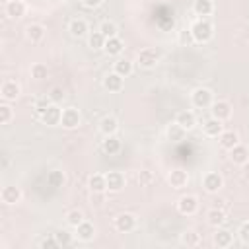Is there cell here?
I'll use <instances>...</instances> for the list:
<instances>
[{"label":"cell","instance_id":"1","mask_svg":"<svg viewBox=\"0 0 249 249\" xmlns=\"http://www.w3.org/2000/svg\"><path fill=\"white\" fill-rule=\"evenodd\" d=\"M189 29H191V33H193L195 43H208V41L212 39V35H214V27H212V23H210L208 19H204V18L195 19L193 25H191Z\"/></svg>","mask_w":249,"mask_h":249},{"label":"cell","instance_id":"2","mask_svg":"<svg viewBox=\"0 0 249 249\" xmlns=\"http://www.w3.org/2000/svg\"><path fill=\"white\" fill-rule=\"evenodd\" d=\"M160 62V53L156 51V49H142L140 53H138V64H140V68H144V70H152V68H156V64Z\"/></svg>","mask_w":249,"mask_h":249},{"label":"cell","instance_id":"3","mask_svg":"<svg viewBox=\"0 0 249 249\" xmlns=\"http://www.w3.org/2000/svg\"><path fill=\"white\" fill-rule=\"evenodd\" d=\"M191 101H193L195 107L206 109V107L212 105V91H210L208 88H196V89H193V93H191Z\"/></svg>","mask_w":249,"mask_h":249},{"label":"cell","instance_id":"4","mask_svg":"<svg viewBox=\"0 0 249 249\" xmlns=\"http://www.w3.org/2000/svg\"><path fill=\"white\" fill-rule=\"evenodd\" d=\"M202 187H204V191H208V193H218V191L224 187V177H222L218 171H208V173L202 177Z\"/></svg>","mask_w":249,"mask_h":249},{"label":"cell","instance_id":"5","mask_svg":"<svg viewBox=\"0 0 249 249\" xmlns=\"http://www.w3.org/2000/svg\"><path fill=\"white\" fill-rule=\"evenodd\" d=\"M177 208H179L181 214L191 216V214H195V212L198 210V198H196L195 195H183V196L177 200Z\"/></svg>","mask_w":249,"mask_h":249},{"label":"cell","instance_id":"6","mask_svg":"<svg viewBox=\"0 0 249 249\" xmlns=\"http://www.w3.org/2000/svg\"><path fill=\"white\" fill-rule=\"evenodd\" d=\"M115 228L121 231V233H128L136 228V216L130 214V212H123L115 218Z\"/></svg>","mask_w":249,"mask_h":249},{"label":"cell","instance_id":"7","mask_svg":"<svg viewBox=\"0 0 249 249\" xmlns=\"http://www.w3.org/2000/svg\"><path fill=\"white\" fill-rule=\"evenodd\" d=\"M80 121H82V115H80V111H78L76 107H68V109H64V111H62L60 124H62L64 128L72 130V128H76V126L80 124Z\"/></svg>","mask_w":249,"mask_h":249},{"label":"cell","instance_id":"8","mask_svg":"<svg viewBox=\"0 0 249 249\" xmlns=\"http://www.w3.org/2000/svg\"><path fill=\"white\" fill-rule=\"evenodd\" d=\"M210 113H212V117H216V119H220V121H226V119L231 117V105H230V101H224V99L212 101Z\"/></svg>","mask_w":249,"mask_h":249},{"label":"cell","instance_id":"9","mask_svg":"<svg viewBox=\"0 0 249 249\" xmlns=\"http://www.w3.org/2000/svg\"><path fill=\"white\" fill-rule=\"evenodd\" d=\"M19 91H21V88H19V84H18L16 80H6V82L2 84V88H0V95H2L6 101L18 99V97H19Z\"/></svg>","mask_w":249,"mask_h":249},{"label":"cell","instance_id":"10","mask_svg":"<svg viewBox=\"0 0 249 249\" xmlns=\"http://www.w3.org/2000/svg\"><path fill=\"white\" fill-rule=\"evenodd\" d=\"M60 119H62V109H60L56 103H53V105L41 115V121H43L45 124H49V126L60 124Z\"/></svg>","mask_w":249,"mask_h":249},{"label":"cell","instance_id":"11","mask_svg":"<svg viewBox=\"0 0 249 249\" xmlns=\"http://www.w3.org/2000/svg\"><path fill=\"white\" fill-rule=\"evenodd\" d=\"M167 183H169L173 189H183V187H187V183H189V173L183 171V169H171V171L167 173Z\"/></svg>","mask_w":249,"mask_h":249},{"label":"cell","instance_id":"12","mask_svg":"<svg viewBox=\"0 0 249 249\" xmlns=\"http://www.w3.org/2000/svg\"><path fill=\"white\" fill-rule=\"evenodd\" d=\"M230 160L235 163V165H245L249 161V148L243 146V144H235L231 150H230Z\"/></svg>","mask_w":249,"mask_h":249},{"label":"cell","instance_id":"13","mask_svg":"<svg viewBox=\"0 0 249 249\" xmlns=\"http://www.w3.org/2000/svg\"><path fill=\"white\" fill-rule=\"evenodd\" d=\"M202 130H204V134H206V136H210V138H218V136L224 132V124H222V121H220V119L210 117L208 121H204Z\"/></svg>","mask_w":249,"mask_h":249},{"label":"cell","instance_id":"14","mask_svg":"<svg viewBox=\"0 0 249 249\" xmlns=\"http://www.w3.org/2000/svg\"><path fill=\"white\" fill-rule=\"evenodd\" d=\"M105 179H107V191H111V193L123 191V187H124V175L121 171H109L105 175Z\"/></svg>","mask_w":249,"mask_h":249},{"label":"cell","instance_id":"15","mask_svg":"<svg viewBox=\"0 0 249 249\" xmlns=\"http://www.w3.org/2000/svg\"><path fill=\"white\" fill-rule=\"evenodd\" d=\"M80 241H91L93 237H95V228H93V224L91 222H88V220H84V222H80L78 226H76V233H74Z\"/></svg>","mask_w":249,"mask_h":249},{"label":"cell","instance_id":"16","mask_svg":"<svg viewBox=\"0 0 249 249\" xmlns=\"http://www.w3.org/2000/svg\"><path fill=\"white\" fill-rule=\"evenodd\" d=\"M4 12L10 19H19L25 14V4H23V0H8Z\"/></svg>","mask_w":249,"mask_h":249},{"label":"cell","instance_id":"17","mask_svg":"<svg viewBox=\"0 0 249 249\" xmlns=\"http://www.w3.org/2000/svg\"><path fill=\"white\" fill-rule=\"evenodd\" d=\"M123 86H124V82H123V76L121 74H117L115 70L109 72V74H105V78H103V88L105 89H109V91H121Z\"/></svg>","mask_w":249,"mask_h":249},{"label":"cell","instance_id":"18","mask_svg":"<svg viewBox=\"0 0 249 249\" xmlns=\"http://www.w3.org/2000/svg\"><path fill=\"white\" fill-rule=\"evenodd\" d=\"M206 222L212 226V228H220L226 224V210L224 208H218V206H212L208 212H206Z\"/></svg>","mask_w":249,"mask_h":249},{"label":"cell","instance_id":"19","mask_svg":"<svg viewBox=\"0 0 249 249\" xmlns=\"http://www.w3.org/2000/svg\"><path fill=\"white\" fill-rule=\"evenodd\" d=\"M0 198H2V202L4 204H16V202H19V198H21V191L18 189V187H14V185H6L4 189H2V193H0Z\"/></svg>","mask_w":249,"mask_h":249},{"label":"cell","instance_id":"20","mask_svg":"<svg viewBox=\"0 0 249 249\" xmlns=\"http://www.w3.org/2000/svg\"><path fill=\"white\" fill-rule=\"evenodd\" d=\"M214 245L216 247H230L233 243V233L230 230H224V228H216V233L212 237Z\"/></svg>","mask_w":249,"mask_h":249},{"label":"cell","instance_id":"21","mask_svg":"<svg viewBox=\"0 0 249 249\" xmlns=\"http://www.w3.org/2000/svg\"><path fill=\"white\" fill-rule=\"evenodd\" d=\"M68 31H70V35L72 37H86L88 35V23H86V19H82V18H74L70 23H68Z\"/></svg>","mask_w":249,"mask_h":249},{"label":"cell","instance_id":"22","mask_svg":"<svg viewBox=\"0 0 249 249\" xmlns=\"http://www.w3.org/2000/svg\"><path fill=\"white\" fill-rule=\"evenodd\" d=\"M25 37H27V41H31V43H41L43 37H45V27H43L41 23H29V25L25 27Z\"/></svg>","mask_w":249,"mask_h":249},{"label":"cell","instance_id":"23","mask_svg":"<svg viewBox=\"0 0 249 249\" xmlns=\"http://www.w3.org/2000/svg\"><path fill=\"white\" fill-rule=\"evenodd\" d=\"M123 49H124V43H123V39H121L119 35H117V37H109V39L105 41V47H103V51H105L109 56L121 54Z\"/></svg>","mask_w":249,"mask_h":249},{"label":"cell","instance_id":"24","mask_svg":"<svg viewBox=\"0 0 249 249\" xmlns=\"http://www.w3.org/2000/svg\"><path fill=\"white\" fill-rule=\"evenodd\" d=\"M101 148H103V152L109 154V156L119 154V152H121V140H119V136H117V134H109V136H105Z\"/></svg>","mask_w":249,"mask_h":249},{"label":"cell","instance_id":"25","mask_svg":"<svg viewBox=\"0 0 249 249\" xmlns=\"http://www.w3.org/2000/svg\"><path fill=\"white\" fill-rule=\"evenodd\" d=\"M175 121L185 128V130H191V128H195V124H196V117H195V113L193 111H179L177 113V117H175Z\"/></svg>","mask_w":249,"mask_h":249},{"label":"cell","instance_id":"26","mask_svg":"<svg viewBox=\"0 0 249 249\" xmlns=\"http://www.w3.org/2000/svg\"><path fill=\"white\" fill-rule=\"evenodd\" d=\"M185 128L177 123V121H173L171 124H167V128H165V136H167V140H171V142H179V140H183L185 138Z\"/></svg>","mask_w":249,"mask_h":249},{"label":"cell","instance_id":"27","mask_svg":"<svg viewBox=\"0 0 249 249\" xmlns=\"http://www.w3.org/2000/svg\"><path fill=\"white\" fill-rule=\"evenodd\" d=\"M117 128H119V123H117V119H115V117H111V115H107V117H103V119L99 121V130H101V134H103V136L115 134V132H117Z\"/></svg>","mask_w":249,"mask_h":249},{"label":"cell","instance_id":"28","mask_svg":"<svg viewBox=\"0 0 249 249\" xmlns=\"http://www.w3.org/2000/svg\"><path fill=\"white\" fill-rule=\"evenodd\" d=\"M218 140H220V146L226 148V150H231L235 144H239V136H237V132H233V130H224V132L218 136Z\"/></svg>","mask_w":249,"mask_h":249},{"label":"cell","instance_id":"29","mask_svg":"<svg viewBox=\"0 0 249 249\" xmlns=\"http://www.w3.org/2000/svg\"><path fill=\"white\" fill-rule=\"evenodd\" d=\"M89 189H91V193H105L107 191V179H105V175H101V173H93L91 177H89Z\"/></svg>","mask_w":249,"mask_h":249},{"label":"cell","instance_id":"30","mask_svg":"<svg viewBox=\"0 0 249 249\" xmlns=\"http://www.w3.org/2000/svg\"><path fill=\"white\" fill-rule=\"evenodd\" d=\"M64 181H66V177H64V171H60V169H51V171L47 173V185L53 187V189L62 187Z\"/></svg>","mask_w":249,"mask_h":249},{"label":"cell","instance_id":"31","mask_svg":"<svg viewBox=\"0 0 249 249\" xmlns=\"http://www.w3.org/2000/svg\"><path fill=\"white\" fill-rule=\"evenodd\" d=\"M212 10H214L212 0H195V4H193V12H195L196 16H200V18L210 16Z\"/></svg>","mask_w":249,"mask_h":249},{"label":"cell","instance_id":"32","mask_svg":"<svg viewBox=\"0 0 249 249\" xmlns=\"http://www.w3.org/2000/svg\"><path fill=\"white\" fill-rule=\"evenodd\" d=\"M113 70H115L117 74H121L123 78H126V76H130V74H132V70H134V66H132V62H130L128 58H119V60L115 62V66H113Z\"/></svg>","mask_w":249,"mask_h":249},{"label":"cell","instance_id":"33","mask_svg":"<svg viewBox=\"0 0 249 249\" xmlns=\"http://www.w3.org/2000/svg\"><path fill=\"white\" fill-rule=\"evenodd\" d=\"M105 41H107V39L103 37V33H101L99 29L88 35V45H89V49H93V51L103 49V47H105Z\"/></svg>","mask_w":249,"mask_h":249},{"label":"cell","instance_id":"34","mask_svg":"<svg viewBox=\"0 0 249 249\" xmlns=\"http://www.w3.org/2000/svg\"><path fill=\"white\" fill-rule=\"evenodd\" d=\"M181 243L187 247H196L200 243V233H196L195 230H187L181 233Z\"/></svg>","mask_w":249,"mask_h":249},{"label":"cell","instance_id":"35","mask_svg":"<svg viewBox=\"0 0 249 249\" xmlns=\"http://www.w3.org/2000/svg\"><path fill=\"white\" fill-rule=\"evenodd\" d=\"M99 31L103 33V37H105V39H109V37H117V35H119V27H117V23H115V21H111V19L101 21Z\"/></svg>","mask_w":249,"mask_h":249},{"label":"cell","instance_id":"36","mask_svg":"<svg viewBox=\"0 0 249 249\" xmlns=\"http://www.w3.org/2000/svg\"><path fill=\"white\" fill-rule=\"evenodd\" d=\"M29 72H31V78H33V80H45V78L49 76V68H47L43 62H35Z\"/></svg>","mask_w":249,"mask_h":249},{"label":"cell","instance_id":"37","mask_svg":"<svg viewBox=\"0 0 249 249\" xmlns=\"http://www.w3.org/2000/svg\"><path fill=\"white\" fill-rule=\"evenodd\" d=\"M53 105V101H51V97L49 95H45V97H39V99H35V103H33V109H35V113L41 117L49 107Z\"/></svg>","mask_w":249,"mask_h":249},{"label":"cell","instance_id":"38","mask_svg":"<svg viewBox=\"0 0 249 249\" xmlns=\"http://www.w3.org/2000/svg\"><path fill=\"white\" fill-rule=\"evenodd\" d=\"M53 235L56 237L58 245H62V247L72 245V241H74V235H72L70 231H66V230H58V231H56V233H53Z\"/></svg>","mask_w":249,"mask_h":249},{"label":"cell","instance_id":"39","mask_svg":"<svg viewBox=\"0 0 249 249\" xmlns=\"http://www.w3.org/2000/svg\"><path fill=\"white\" fill-rule=\"evenodd\" d=\"M66 222H68V226L76 228L80 222H84V214H82L80 210H70V212L66 214Z\"/></svg>","mask_w":249,"mask_h":249},{"label":"cell","instance_id":"40","mask_svg":"<svg viewBox=\"0 0 249 249\" xmlns=\"http://www.w3.org/2000/svg\"><path fill=\"white\" fill-rule=\"evenodd\" d=\"M14 119V111H12V107L10 105H0V123L2 124H8L10 121Z\"/></svg>","mask_w":249,"mask_h":249},{"label":"cell","instance_id":"41","mask_svg":"<svg viewBox=\"0 0 249 249\" xmlns=\"http://www.w3.org/2000/svg\"><path fill=\"white\" fill-rule=\"evenodd\" d=\"M152 181H154V177H152V171H148V169H142V171L138 173V183H140V187H150V185H152Z\"/></svg>","mask_w":249,"mask_h":249},{"label":"cell","instance_id":"42","mask_svg":"<svg viewBox=\"0 0 249 249\" xmlns=\"http://www.w3.org/2000/svg\"><path fill=\"white\" fill-rule=\"evenodd\" d=\"M39 247H41V249H56V247H60V245H58L56 237L53 235V237H45V239H41V241H39Z\"/></svg>","mask_w":249,"mask_h":249},{"label":"cell","instance_id":"43","mask_svg":"<svg viewBox=\"0 0 249 249\" xmlns=\"http://www.w3.org/2000/svg\"><path fill=\"white\" fill-rule=\"evenodd\" d=\"M179 43L181 45H191V43H195V39H193V33H191V29H183V31H179Z\"/></svg>","mask_w":249,"mask_h":249},{"label":"cell","instance_id":"44","mask_svg":"<svg viewBox=\"0 0 249 249\" xmlns=\"http://www.w3.org/2000/svg\"><path fill=\"white\" fill-rule=\"evenodd\" d=\"M237 235H239V239H241L243 243H249V222H243V224L239 226Z\"/></svg>","mask_w":249,"mask_h":249},{"label":"cell","instance_id":"45","mask_svg":"<svg viewBox=\"0 0 249 249\" xmlns=\"http://www.w3.org/2000/svg\"><path fill=\"white\" fill-rule=\"evenodd\" d=\"M49 97H51V101L53 103H58L62 97H64V91H62V88H58V86H54L53 89H51V93H49Z\"/></svg>","mask_w":249,"mask_h":249},{"label":"cell","instance_id":"46","mask_svg":"<svg viewBox=\"0 0 249 249\" xmlns=\"http://www.w3.org/2000/svg\"><path fill=\"white\" fill-rule=\"evenodd\" d=\"M101 2H103V0H82V4H84L86 8H97Z\"/></svg>","mask_w":249,"mask_h":249},{"label":"cell","instance_id":"47","mask_svg":"<svg viewBox=\"0 0 249 249\" xmlns=\"http://www.w3.org/2000/svg\"><path fill=\"white\" fill-rule=\"evenodd\" d=\"M163 2H173V0H163Z\"/></svg>","mask_w":249,"mask_h":249}]
</instances>
